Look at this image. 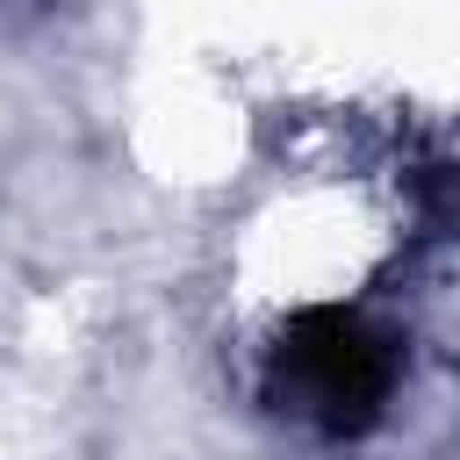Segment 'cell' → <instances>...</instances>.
Listing matches in <instances>:
<instances>
[{
  "mask_svg": "<svg viewBox=\"0 0 460 460\" xmlns=\"http://www.w3.org/2000/svg\"><path fill=\"white\" fill-rule=\"evenodd\" d=\"M395 388V338L352 309H302L266 367V402L316 431H359Z\"/></svg>",
  "mask_w": 460,
  "mask_h": 460,
  "instance_id": "obj_1",
  "label": "cell"
}]
</instances>
